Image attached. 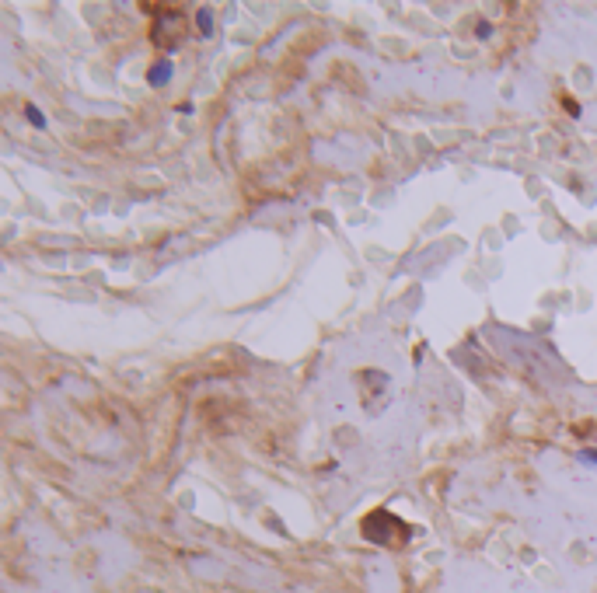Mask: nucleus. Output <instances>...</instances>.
<instances>
[{
	"label": "nucleus",
	"mask_w": 597,
	"mask_h": 593,
	"mask_svg": "<svg viewBox=\"0 0 597 593\" xmlns=\"http://www.w3.org/2000/svg\"><path fill=\"white\" fill-rule=\"evenodd\" d=\"M475 35L482 39V42H485V39L492 35V25H489V21H478V25H475Z\"/></svg>",
	"instance_id": "0eeeda50"
},
{
	"label": "nucleus",
	"mask_w": 597,
	"mask_h": 593,
	"mask_svg": "<svg viewBox=\"0 0 597 593\" xmlns=\"http://www.w3.org/2000/svg\"><path fill=\"white\" fill-rule=\"evenodd\" d=\"M562 109H566V112H569L573 119L584 116V109H580V105H577V98H569V95H562Z\"/></svg>",
	"instance_id": "423d86ee"
},
{
	"label": "nucleus",
	"mask_w": 597,
	"mask_h": 593,
	"mask_svg": "<svg viewBox=\"0 0 597 593\" xmlns=\"http://www.w3.org/2000/svg\"><path fill=\"white\" fill-rule=\"evenodd\" d=\"M196 25H199V35H213V14L206 7L196 11Z\"/></svg>",
	"instance_id": "39448f33"
},
{
	"label": "nucleus",
	"mask_w": 597,
	"mask_h": 593,
	"mask_svg": "<svg viewBox=\"0 0 597 593\" xmlns=\"http://www.w3.org/2000/svg\"><path fill=\"white\" fill-rule=\"evenodd\" d=\"M25 119H28V122H32L35 129H46V126H49V119H46V112H42L39 105H32V102L25 105Z\"/></svg>",
	"instance_id": "20e7f679"
},
{
	"label": "nucleus",
	"mask_w": 597,
	"mask_h": 593,
	"mask_svg": "<svg viewBox=\"0 0 597 593\" xmlns=\"http://www.w3.org/2000/svg\"><path fill=\"white\" fill-rule=\"evenodd\" d=\"M360 534H363V541H370V544H377V548H402V544H409V537H413V524H406L402 517H395L391 510H370L363 520H360Z\"/></svg>",
	"instance_id": "f257e3e1"
},
{
	"label": "nucleus",
	"mask_w": 597,
	"mask_h": 593,
	"mask_svg": "<svg viewBox=\"0 0 597 593\" xmlns=\"http://www.w3.org/2000/svg\"><path fill=\"white\" fill-rule=\"evenodd\" d=\"M147 11L158 14L154 25H150V42L158 49H165V53H175L185 42V35H189V18L179 7H147Z\"/></svg>",
	"instance_id": "f03ea898"
},
{
	"label": "nucleus",
	"mask_w": 597,
	"mask_h": 593,
	"mask_svg": "<svg viewBox=\"0 0 597 593\" xmlns=\"http://www.w3.org/2000/svg\"><path fill=\"white\" fill-rule=\"evenodd\" d=\"M172 59H158V63H150V70H147V84L150 88H165L168 80H172Z\"/></svg>",
	"instance_id": "7ed1b4c3"
}]
</instances>
